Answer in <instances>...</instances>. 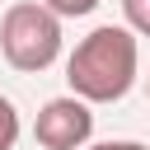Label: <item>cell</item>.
<instances>
[{"mask_svg": "<svg viewBox=\"0 0 150 150\" xmlns=\"http://www.w3.org/2000/svg\"><path fill=\"white\" fill-rule=\"evenodd\" d=\"M145 94H150V75H145Z\"/></svg>", "mask_w": 150, "mask_h": 150, "instance_id": "obj_8", "label": "cell"}, {"mask_svg": "<svg viewBox=\"0 0 150 150\" xmlns=\"http://www.w3.org/2000/svg\"><path fill=\"white\" fill-rule=\"evenodd\" d=\"M19 131H23V127H19V108H14V103L0 94V150H14Z\"/></svg>", "mask_w": 150, "mask_h": 150, "instance_id": "obj_4", "label": "cell"}, {"mask_svg": "<svg viewBox=\"0 0 150 150\" xmlns=\"http://www.w3.org/2000/svg\"><path fill=\"white\" fill-rule=\"evenodd\" d=\"M38 5H47L56 19H84L98 9V0H38Z\"/></svg>", "mask_w": 150, "mask_h": 150, "instance_id": "obj_6", "label": "cell"}, {"mask_svg": "<svg viewBox=\"0 0 150 150\" xmlns=\"http://www.w3.org/2000/svg\"><path fill=\"white\" fill-rule=\"evenodd\" d=\"M141 70V42L127 23H98L66 56V84L84 103H117L131 94Z\"/></svg>", "mask_w": 150, "mask_h": 150, "instance_id": "obj_1", "label": "cell"}, {"mask_svg": "<svg viewBox=\"0 0 150 150\" xmlns=\"http://www.w3.org/2000/svg\"><path fill=\"white\" fill-rule=\"evenodd\" d=\"M122 14L136 38H150V0H122Z\"/></svg>", "mask_w": 150, "mask_h": 150, "instance_id": "obj_5", "label": "cell"}, {"mask_svg": "<svg viewBox=\"0 0 150 150\" xmlns=\"http://www.w3.org/2000/svg\"><path fill=\"white\" fill-rule=\"evenodd\" d=\"M33 136H38L42 150H84L89 136H94V112H89V103L75 98V94L47 98V103L38 108Z\"/></svg>", "mask_w": 150, "mask_h": 150, "instance_id": "obj_3", "label": "cell"}, {"mask_svg": "<svg viewBox=\"0 0 150 150\" xmlns=\"http://www.w3.org/2000/svg\"><path fill=\"white\" fill-rule=\"evenodd\" d=\"M84 150H150L141 141H98V145H84Z\"/></svg>", "mask_w": 150, "mask_h": 150, "instance_id": "obj_7", "label": "cell"}, {"mask_svg": "<svg viewBox=\"0 0 150 150\" xmlns=\"http://www.w3.org/2000/svg\"><path fill=\"white\" fill-rule=\"evenodd\" d=\"M0 52L14 70L23 75H38L47 70L56 56H61V19L38 5V0H19L5 9L0 19Z\"/></svg>", "mask_w": 150, "mask_h": 150, "instance_id": "obj_2", "label": "cell"}]
</instances>
